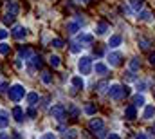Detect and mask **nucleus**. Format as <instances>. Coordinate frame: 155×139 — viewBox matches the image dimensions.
Masks as SVG:
<instances>
[{
  "mask_svg": "<svg viewBox=\"0 0 155 139\" xmlns=\"http://www.w3.org/2000/svg\"><path fill=\"white\" fill-rule=\"evenodd\" d=\"M130 94V89L128 87H123V85H119V83H112L110 87H108V96L112 98V100H123V98H126Z\"/></svg>",
  "mask_w": 155,
  "mask_h": 139,
  "instance_id": "nucleus-1",
  "label": "nucleus"
},
{
  "mask_svg": "<svg viewBox=\"0 0 155 139\" xmlns=\"http://www.w3.org/2000/svg\"><path fill=\"white\" fill-rule=\"evenodd\" d=\"M7 96H9V100L11 101H20V100H24V96H25V89L20 85V83H15L13 87H9V92H7Z\"/></svg>",
  "mask_w": 155,
  "mask_h": 139,
  "instance_id": "nucleus-2",
  "label": "nucleus"
},
{
  "mask_svg": "<svg viewBox=\"0 0 155 139\" xmlns=\"http://www.w3.org/2000/svg\"><path fill=\"white\" fill-rule=\"evenodd\" d=\"M78 69H79V72H81V76L90 74V70H92V60H90L88 56L79 58V62H78Z\"/></svg>",
  "mask_w": 155,
  "mask_h": 139,
  "instance_id": "nucleus-3",
  "label": "nucleus"
},
{
  "mask_svg": "<svg viewBox=\"0 0 155 139\" xmlns=\"http://www.w3.org/2000/svg\"><path fill=\"white\" fill-rule=\"evenodd\" d=\"M51 116L52 117H56V119H65V116H67V108H65V105H61V103H56V105H52L51 107Z\"/></svg>",
  "mask_w": 155,
  "mask_h": 139,
  "instance_id": "nucleus-4",
  "label": "nucleus"
},
{
  "mask_svg": "<svg viewBox=\"0 0 155 139\" xmlns=\"http://www.w3.org/2000/svg\"><path fill=\"white\" fill-rule=\"evenodd\" d=\"M121 60H123V54H121L119 51L108 54V63H110V67H119V65H121Z\"/></svg>",
  "mask_w": 155,
  "mask_h": 139,
  "instance_id": "nucleus-5",
  "label": "nucleus"
},
{
  "mask_svg": "<svg viewBox=\"0 0 155 139\" xmlns=\"http://www.w3.org/2000/svg\"><path fill=\"white\" fill-rule=\"evenodd\" d=\"M124 117L130 119V121L135 119V117H137V107H135V105H128V107L124 108Z\"/></svg>",
  "mask_w": 155,
  "mask_h": 139,
  "instance_id": "nucleus-6",
  "label": "nucleus"
},
{
  "mask_svg": "<svg viewBox=\"0 0 155 139\" xmlns=\"http://www.w3.org/2000/svg\"><path fill=\"white\" fill-rule=\"evenodd\" d=\"M88 128H90L92 132H99V130H103V121H101L99 117H94V119H90Z\"/></svg>",
  "mask_w": 155,
  "mask_h": 139,
  "instance_id": "nucleus-7",
  "label": "nucleus"
},
{
  "mask_svg": "<svg viewBox=\"0 0 155 139\" xmlns=\"http://www.w3.org/2000/svg\"><path fill=\"white\" fill-rule=\"evenodd\" d=\"M11 35H13V38H15V40H24L27 33H25V29H24V27L16 25V27H15V29L11 31Z\"/></svg>",
  "mask_w": 155,
  "mask_h": 139,
  "instance_id": "nucleus-8",
  "label": "nucleus"
},
{
  "mask_svg": "<svg viewBox=\"0 0 155 139\" xmlns=\"http://www.w3.org/2000/svg\"><path fill=\"white\" fill-rule=\"evenodd\" d=\"M24 116H25V114H24L22 107H18V105H16V107H13V117H15V121H18V123H20V121H24Z\"/></svg>",
  "mask_w": 155,
  "mask_h": 139,
  "instance_id": "nucleus-9",
  "label": "nucleus"
},
{
  "mask_svg": "<svg viewBox=\"0 0 155 139\" xmlns=\"http://www.w3.org/2000/svg\"><path fill=\"white\" fill-rule=\"evenodd\" d=\"M94 70H96V74H99V76H107V74H108V67H107L105 63H101V62H97V63L94 65Z\"/></svg>",
  "mask_w": 155,
  "mask_h": 139,
  "instance_id": "nucleus-10",
  "label": "nucleus"
},
{
  "mask_svg": "<svg viewBox=\"0 0 155 139\" xmlns=\"http://www.w3.org/2000/svg\"><path fill=\"white\" fill-rule=\"evenodd\" d=\"M67 31L71 35H76L79 31V20H72V22H67Z\"/></svg>",
  "mask_w": 155,
  "mask_h": 139,
  "instance_id": "nucleus-11",
  "label": "nucleus"
},
{
  "mask_svg": "<svg viewBox=\"0 0 155 139\" xmlns=\"http://www.w3.org/2000/svg\"><path fill=\"white\" fill-rule=\"evenodd\" d=\"M78 40H79L81 43H87V45H90V43L94 42V35H88V33H79Z\"/></svg>",
  "mask_w": 155,
  "mask_h": 139,
  "instance_id": "nucleus-12",
  "label": "nucleus"
},
{
  "mask_svg": "<svg viewBox=\"0 0 155 139\" xmlns=\"http://www.w3.org/2000/svg\"><path fill=\"white\" fill-rule=\"evenodd\" d=\"M153 116H155V107L153 105H146L144 107V112H143V117L144 119H152Z\"/></svg>",
  "mask_w": 155,
  "mask_h": 139,
  "instance_id": "nucleus-13",
  "label": "nucleus"
},
{
  "mask_svg": "<svg viewBox=\"0 0 155 139\" xmlns=\"http://www.w3.org/2000/svg\"><path fill=\"white\" fill-rule=\"evenodd\" d=\"M71 83H72L74 89H83V87H85V81H83L81 76H72V78H71Z\"/></svg>",
  "mask_w": 155,
  "mask_h": 139,
  "instance_id": "nucleus-14",
  "label": "nucleus"
},
{
  "mask_svg": "<svg viewBox=\"0 0 155 139\" xmlns=\"http://www.w3.org/2000/svg\"><path fill=\"white\" fill-rule=\"evenodd\" d=\"M110 27H108V24L107 22H99L97 25H96V33L99 36H103V35H107V31H108Z\"/></svg>",
  "mask_w": 155,
  "mask_h": 139,
  "instance_id": "nucleus-15",
  "label": "nucleus"
},
{
  "mask_svg": "<svg viewBox=\"0 0 155 139\" xmlns=\"http://www.w3.org/2000/svg\"><path fill=\"white\" fill-rule=\"evenodd\" d=\"M121 42H123L121 35H112L110 36V40H108V47H119Z\"/></svg>",
  "mask_w": 155,
  "mask_h": 139,
  "instance_id": "nucleus-16",
  "label": "nucleus"
},
{
  "mask_svg": "<svg viewBox=\"0 0 155 139\" xmlns=\"http://www.w3.org/2000/svg\"><path fill=\"white\" fill-rule=\"evenodd\" d=\"M132 11H141L143 9V0H128Z\"/></svg>",
  "mask_w": 155,
  "mask_h": 139,
  "instance_id": "nucleus-17",
  "label": "nucleus"
},
{
  "mask_svg": "<svg viewBox=\"0 0 155 139\" xmlns=\"http://www.w3.org/2000/svg\"><path fill=\"white\" fill-rule=\"evenodd\" d=\"M132 105H135V107H144V96H143V94H135V96L132 98Z\"/></svg>",
  "mask_w": 155,
  "mask_h": 139,
  "instance_id": "nucleus-18",
  "label": "nucleus"
},
{
  "mask_svg": "<svg viewBox=\"0 0 155 139\" xmlns=\"http://www.w3.org/2000/svg\"><path fill=\"white\" fill-rule=\"evenodd\" d=\"M9 125V117H7V112H0V128H5Z\"/></svg>",
  "mask_w": 155,
  "mask_h": 139,
  "instance_id": "nucleus-19",
  "label": "nucleus"
},
{
  "mask_svg": "<svg viewBox=\"0 0 155 139\" xmlns=\"http://www.w3.org/2000/svg\"><path fill=\"white\" fill-rule=\"evenodd\" d=\"M31 63H33V69H41V65H43V62H41L40 56H33L31 58Z\"/></svg>",
  "mask_w": 155,
  "mask_h": 139,
  "instance_id": "nucleus-20",
  "label": "nucleus"
},
{
  "mask_svg": "<svg viewBox=\"0 0 155 139\" xmlns=\"http://www.w3.org/2000/svg\"><path fill=\"white\" fill-rule=\"evenodd\" d=\"M41 81H43L45 85H51V83H52V74H51V72H41Z\"/></svg>",
  "mask_w": 155,
  "mask_h": 139,
  "instance_id": "nucleus-21",
  "label": "nucleus"
},
{
  "mask_svg": "<svg viewBox=\"0 0 155 139\" xmlns=\"http://www.w3.org/2000/svg\"><path fill=\"white\" fill-rule=\"evenodd\" d=\"M36 101H38V94H36V92H29V94H27V103L36 105Z\"/></svg>",
  "mask_w": 155,
  "mask_h": 139,
  "instance_id": "nucleus-22",
  "label": "nucleus"
},
{
  "mask_svg": "<svg viewBox=\"0 0 155 139\" xmlns=\"http://www.w3.org/2000/svg\"><path fill=\"white\" fill-rule=\"evenodd\" d=\"M85 114H87V116H94V114H96V107L92 103H87L85 105Z\"/></svg>",
  "mask_w": 155,
  "mask_h": 139,
  "instance_id": "nucleus-23",
  "label": "nucleus"
},
{
  "mask_svg": "<svg viewBox=\"0 0 155 139\" xmlns=\"http://www.w3.org/2000/svg\"><path fill=\"white\" fill-rule=\"evenodd\" d=\"M18 54H20V58H24V60H27V58L31 56V51H29L27 47H22V49L18 51Z\"/></svg>",
  "mask_w": 155,
  "mask_h": 139,
  "instance_id": "nucleus-24",
  "label": "nucleus"
},
{
  "mask_svg": "<svg viewBox=\"0 0 155 139\" xmlns=\"http://www.w3.org/2000/svg\"><path fill=\"white\" fill-rule=\"evenodd\" d=\"M49 63H51L54 69H58L60 63H61V62H60V56H51V58H49Z\"/></svg>",
  "mask_w": 155,
  "mask_h": 139,
  "instance_id": "nucleus-25",
  "label": "nucleus"
},
{
  "mask_svg": "<svg viewBox=\"0 0 155 139\" xmlns=\"http://www.w3.org/2000/svg\"><path fill=\"white\" fill-rule=\"evenodd\" d=\"M141 67V62H139V58H134V60H130V70H137Z\"/></svg>",
  "mask_w": 155,
  "mask_h": 139,
  "instance_id": "nucleus-26",
  "label": "nucleus"
},
{
  "mask_svg": "<svg viewBox=\"0 0 155 139\" xmlns=\"http://www.w3.org/2000/svg\"><path fill=\"white\" fill-rule=\"evenodd\" d=\"M7 13H13V15H16V13H18V5H16L15 2H9V4H7Z\"/></svg>",
  "mask_w": 155,
  "mask_h": 139,
  "instance_id": "nucleus-27",
  "label": "nucleus"
},
{
  "mask_svg": "<svg viewBox=\"0 0 155 139\" xmlns=\"http://www.w3.org/2000/svg\"><path fill=\"white\" fill-rule=\"evenodd\" d=\"M51 45H52V47H56V49H61L65 43H63V40H61V38H54V40L51 42Z\"/></svg>",
  "mask_w": 155,
  "mask_h": 139,
  "instance_id": "nucleus-28",
  "label": "nucleus"
},
{
  "mask_svg": "<svg viewBox=\"0 0 155 139\" xmlns=\"http://www.w3.org/2000/svg\"><path fill=\"white\" fill-rule=\"evenodd\" d=\"M2 20H4V24H9V25H11V24L15 22V15H13V13H7Z\"/></svg>",
  "mask_w": 155,
  "mask_h": 139,
  "instance_id": "nucleus-29",
  "label": "nucleus"
},
{
  "mask_svg": "<svg viewBox=\"0 0 155 139\" xmlns=\"http://www.w3.org/2000/svg\"><path fill=\"white\" fill-rule=\"evenodd\" d=\"M139 18H141V20H144V22H150V20H152V13H150V11H143Z\"/></svg>",
  "mask_w": 155,
  "mask_h": 139,
  "instance_id": "nucleus-30",
  "label": "nucleus"
},
{
  "mask_svg": "<svg viewBox=\"0 0 155 139\" xmlns=\"http://www.w3.org/2000/svg\"><path fill=\"white\" fill-rule=\"evenodd\" d=\"M76 130H74V128H72V130H67V132H65V134H63V137L65 139H76Z\"/></svg>",
  "mask_w": 155,
  "mask_h": 139,
  "instance_id": "nucleus-31",
  "label": "nucleus"
},
{
  "mask_svg": "<svg viewBox=\"0 0 155 139\" xmlns=\"http://www.w3.org/2000/svg\"><path fill=\"white\" fill-rule=\"evenodd\" d=\"M139 45H141V49H144V51H146V49H150V42H148V40H144V38H141V40H139Z\"/></svg>",
  "mask_w": 155,
  "mask_h": 139,
  "instance_id": "nucleus-32",
  "label": "nucleus"
},
{
  "mask_svg": "<svg viewBox=\"0 0 155 139\" xmlns=\"http://www.w3.org/2000/svg\"><path fill=\"white\" fill-rule=\"evenodd\" d=\"M0 54H9V45L7 43H0Z\"/></svg>",
  "mask_w": 155,
  "mask_h": 139,
  "instance_id": "nucleus-33",
  "label": "nucleus"
},
{
  "mask_svg": "<svg viewBox=\"0 0 155 139\" xmlns=\"http://www.w3.org/2000/svg\"><path fill=\"white\" fill-rule=\"evenodd\" d=\"M79 51H81V45H79V43H72V45H71V53L76 54V53H79Z\"/></svg>",
  "mask_w": 155,
  "mask_h": 139,
  "instance_id": "nucleus-34",
  "label": "nucleus"
},
{
  "mask_svg": "<svg viewBox=\"0 0 155 139\" xmlns=\"http://www.w3.org/2000/svg\"><path fill=\"white\" fill-rule=\"evenodd\" d=\"M9 36V31H5L4 27H0V40H5Z\"/></svg>",
  "mask_w": 155,
  "mask_h": 139,
  "instance_id": "nucleus-35",
  "label": "nucleus"
},
{
  "mask_svg": "<svg viewBox=\"0 0 155 139\" xmlns=\"http://www.w3.org/2000/svg\"><path fill=\"white\" fill-rule=\"evenodd\" d=\"M9 89V83L7 81H0V92H5Z\"/></svg>",
  "mask_w": 155,
  "mask_h": 139,
  "instance_id": "nucleus-36",
  "label": "nucleus"
},
{
  "mask_svg": "<svg viewBox=\"0 0 155 139\" xmlns=\"http://www.w3.org/2000/svg\"><path fill=\"white\" fill-rule=\"evenodd\" d=\"M41 139H56V136H54L52 132H47V134H43V136H41Z\"/></svg>",
  "mask_w": 155,
  "mask_h": 139,
  "instance_id": "nucleus-37",
  "label": "nucleus"
},
{
  "mask_svg": "<svg viewBox=\"0 0 155 139\" xmlns=\"http://www.w3.org/2000/svg\"><path fill=\"white\" fill-rule=\"evenodd\" d=\"M135 139H148V136L144 132H139V134H135Z\"/></svg>",
  "mask_w": 155,
  "mask_h": 139,
  "instance_id": "nucleus-38",
  "label": "nucleus"
},
{
  "mask_svg": "<svg viewBox=\"0 0 155 139\" xmlns=\"http://www.w3.org/2000/svg\"><path fill=\"white\" fill-rule=\"evenodd\" d=\"M27 116H29V117H35V116H36V110H35V108H29V110H27Z\"/></svg>",
  "mask_w": 155,
  "mask_h": 139,
  "instance_id": "nucleus-39",
  "label": "nucleus"
},
{
  "mask_svg": "<svg viewBox=\"0 0 155 139\" xmlns=\"http://www.w3.org/2000/svg\"><path fill=\"white\" fill-rule=\"evenodd\" d=\"M137 89H139V90H144V89H146V83H137Z\"/></svg>",
  "mask_w": 155,
  "mask_h": 139,
  "instance_id": "nucleus-40",
  "label": "nucleus"
},
{
  "mask_svg": "<svg viewBox=\"0 0 155 139\" xmlns=\"http://www.w3.org/2000/svg\"><path fill=\"white\" fill-rule=\"evenodd\" d=\"M0 139H9V134H7V132H2V134H0Z\"/></svg>",
  "mask_w": 155,
  "mask_h": 139,
  "instance_id": "nucleus-41",
  "label": "nucleus"
},
{
  "mask_svg": "<svg viewBox=\"0 0 155 139\" xmlns=\"http://www.w3.org/2000/svg\"><path fill=\"white\" fill-rule=\"evenodd\" d=\"M108 139H121V137H119L117 134H110V136H108Z\"/></svg>",
  "mask_w": 155,
  "mask_h": 139,
  "instance_id": "nucleus-42",
  "label": "nucleus"
},
{
  "mask_svg": "<svg viewBox=\"0 0 155 139\" xmlns=\"http://www.w3.org/2000/svg\"><path fill=\"white\" fill-rule=\"evenodd\" d=\"M150 63H152V65H155V54H152V56H150Z\"/></svg>",
  "mask_w": 155,
  "mask_h": 139,
  "instance_id": "nucleus-43",
  "label": "nucleus"
},
{
  "mask_svg": "<svg viewBox=\"0 0 155 139\" xmlns=\"http://www.w3.org/2000/svg\"><path fill=\"white\" fill-rule=\"evenodd\" d=\"M81 2H83V4H88V2H90V0H81Z\"/></svg>",
  "mask_w": 155,
  "mask_h": 139,
  "instance_id": "nucleus-44",
  "label": "nucleus"
},
{
  "mask_svg": "<svg viewBox=\"0 0 155 139\" xmlns=\"http://www.w3.org/2000/svg\"><path fill=\"white\" fill-rule=\"evenodd\" d=\"M153 98H155V89H153Z\"/></svg>",
  "mask_w": 155,
  "mask_h": 139,
  "instance_id": "nucleus-45",
  "label": "nucleus"
},
{
  "mask_svg": "<svg viewBox=\"0 0 155 139\" xmlns=\"http://www.w3.org/2000/svg\"><path fill=\"white\" fill-rule=\"evenodd\" d=\"M7 2H9V0H7Z\"/></svg>",
  "mask_w": 155,
  "mask_h": 139,
  "instance_id": "nucleus-46",
  "label": "nucleus"
}]
</instances>
